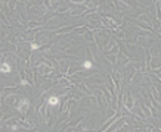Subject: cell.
I'll use <instances>...</instances> for the list:
<instances>
[{
    "mask_svg": "<svg viewBox=\"0 0 161 132\" xmlns=\"http://www.w3.org/2000/svg\"><path fill=\"white\" fill-rule=\"evenodd\" d=\"M31 49H33V50H37V49H39V46L35 44V43H31Z\"/></svg>",
    "mask_w": 161,
    "mask_h": 132,
    "instance_id": "5b68a950",
    "label": "cell"
},
{
    "mask_svg": "<svg viewBox=\"0 0 161 132\" xmlns=\"http://www.w3.org/2000/svg\"><path fill=\"white\" fill-rule=\"evenodd\" d=\"M21 106L27 107V106H28V100H22V101H21ZM21 109H22V107H19V110H21Z\"/></svg>",
    "mask_w": 161,
    "mask_h": 132,
    "instance_id": "277c9868",
    "label": "cell"
},
{
    "mask_svg": "<svg viewBox=\"0 0 161 132\" xmlns=\"http://www.w3.org/2000/svg\"><path fill=\"white\" fill-rule=\"evenodd\" d=\"M59 103V98L58 97H50L49 98V104H52V106H55V104H58Z\"/></svg>",
    "mask_w": 161,
    "mask_h": 132,
    "instance_id": "7a4b0ae2",
    "label": "cell"
},
{
    "mask_svg": "<svg viewBox=\"0 0 161 132\" xmlns=\"http://www.w3.org/2000/svg\"><path fill=\"white\" fill-rule=\"evenodd\" d=\"M0 70H2L3 73H8V72L10 70V68H9V65H8V63H3L2 66H0Z\"/></svg>",
    "mask_w": 161,
    "mask_h": 132,
    "instance_id": "6da1fadb",
    "label": "cell"
},
{
    "mask_svg": "<svg viewBox=\"0 0 161 132\" xmlns=\"http://www.w3.org/2000/svg\"><path fill=\"white\" fill-rule=\"evenodd\" d=\"M83 66H84L86 69H90V68H92V62H90V60H86V62L83 63Z\"/></svg>",
    "mask_w": 161,
    "mask_h": 132,
    "instance_id": "3957f363",
    "label": "cell"
}]
</instances>
